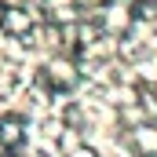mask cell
<instances>
[{"label":"cell","mask_w":157,"mask_h":157,"mask_svg":"<svg viewBox=\"0 0 157 157\" xmlns=\"http://www.w3.org/2000/svg\"><path fill=\"white\" fill-rule=\"evenodd\" d=\"M33 29H37V18H33V11H26V7H15V4H7V7L0 11V33H4V37L29 40V37H33Z\"/></svg>","instance_id":"obj_1"},{"label":"cell","mask_w":157,"mask_h":157,"mask_svg":"<svg viewBox=\"0 0 157 157\" xmlns=\"http://www.w3.org/2000/svg\"><path fill=\"white\" fill-rule=\"evenodd\" d=\"M22 143V124L15 117H0V146H18Z\"/></svg>","instance_id":"obj_2"},{"label":"cell","mask_w":157,"mask_h":157,"mask_svg":"<svg viewBox=\"0 0 157 157\" xmlns=\"http://www.w3.org/2000/svg\"><path fill=\"white\" fill-rule=\"evenodd\" d=\"M70 157H99V154H95L91 146H73V150H70Z\"/></svg>","instance_id":"obj_3"}]
</instances>
